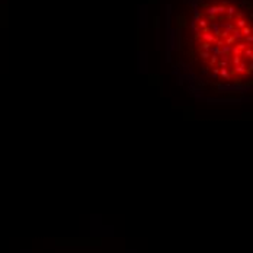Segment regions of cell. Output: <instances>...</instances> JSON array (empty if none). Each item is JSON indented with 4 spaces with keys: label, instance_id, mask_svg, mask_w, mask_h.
I'll return each instance as SVG.
<instances>
[{
    "label": "cell",
    "instance_id": "cell-1",
    "mask_svg": "<svg viewBox=\"0 0 253 253\" xmlns=\"http://www.w3.org/2000/svg\"><path fill=\"white\" fill-rule=\"evenodd\" d=\"M251 0H177L170 12L169 60L203 95L243 93L252 86Z\"/></svg>",
    "mask_w": 253,
    "mask_h": 253
}]
</instances>
